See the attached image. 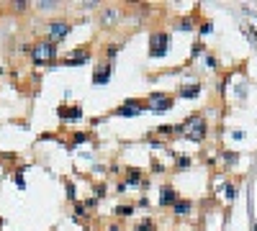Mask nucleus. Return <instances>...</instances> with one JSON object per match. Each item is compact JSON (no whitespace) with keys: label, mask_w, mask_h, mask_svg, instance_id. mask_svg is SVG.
I'll return each mask as SVG.
<instances>
[{"label":"nucleus","mask_w":257,"mask_h":231,"mask_svg":"<svg viewBox=\"0 0 257 231\" xmlns=\"http://www.w3.org/2000/svg\"><path fill=\"white\" fill-rule=\"evenodd\" d=\"M208 131L211 129L203 113H193L183 123H178V136H185L188 141H196V144H203L208 139Z\"/></svg>","instance_id":"1"},{"label":"nucleus","mask_w":257,"mask_h":231,"mask_svg":"<svg viewBox=\"0 0 257 231\" xmlns=\"http://www.w3.org/2000/svg\"><path fill=\"white\" fill-rule=\"evenodd\" d=\"M31 62H34V67L54 65V62H57V44H52L47 39H39L31 49Z\"/></svg>","instance_id":"2"},{"label":"nucleus","mask_w":257,"mask_h":231,"mask_svg":"<svg viewBox=\"0 0 257 231\" xmlns=\"http://www.w3.org/2000/svg\"><path fill=\"white\" fill-rule=\"evenodd\" d=\"M70 31H72V23L67 18H54V21L47 23V29H44V39L52 41V44H62L70 36Z\"/></svg>","instance_id":"3"},{"label":"nucleus","mask_w":257,"mask_h":231,"mask_svg":"<svg viewBox=\"0 0 257 231\" xmlns=\"http://www.w3.org/2000/svg\"><path fill=\"white\" fill-rule=\"evenodd\" d=\"M147 108L152 113H165V111H172L175 108V95L170 93H149L147 95Z\"/></svg>","instance_id":"4"},{"label":"nucleus","mask_w":257,"mask_h":231,"mask_svg":"<svg viewBox=\"0 0 257 231\" xmlns=\"http://www.w3.org/2000/svg\"><path fill=\"white\" fill-rule=\"evenodd\" d=\"M170 51V33L167 31H152L149 33V57L157 59V57H165Z\"/></svg>","instance_id":"5"},{"label":"nucleus","mask_w":257,"mask_h":231,"mask_svg":"<svg viewBox=\"0 0 257 231\" xmlns=\"http://www.w3.org/2000/svg\"><path fill=\"white\" fill-rule=\"evenodd\" d=\"M124 18V8L121 5H103L98 13V23L100 29H116Z\"/></svg>","instance_id":"6"},{"label":"nucleus","mask_w":257,"mask_h":231,"mask_svg":"<svg viewBox=\"0 0 257 231\" xmlns=\"http://www.w3.org/2000/svg\"><path fill=\"white\" fill-rule=\"evenodd\" d=\"M90 59H93V49H90V44H85V47H75L67 57H62V65L64 67H80Z\"/></svg>","instance_id":"7"},{"label":"nucleus","mask_w":257,"mask_h":231,"mask_svg":"<svg viewBox=\"0 0 257 231\" xmlns=\"http://www.w3.org/2000/svg\"><path fill=\"white\" fill-rule=\"evenodd\" d=\"M142 111H149L147 108V98H128V100H124L111 116H139Z\"/></svg>","instance_id":"8"},{"label":"nucleus","mask_w":257,"mask_h":231,"mask_svg":"<svg viewBox=\"0 0 257 231\" xmlns=\"http://www.w3.org/2000/svg\"><path fill=\"white\" fill-rule=\"evenodd\" d=\"M124 182L128 185V188H147V185H149V177H147L144 170H139V167H126L124 170Z\"/></svg>","instance_id":"9"},{"label":"nucleus","mask_w":257,"mask_h":231,"mask_svg":"<svg viewBox=\"0 0 257 231\" xmlns=\"http://www.w3.org/2000/svg\"><path fill=\"white\" fill-rule=\"evenodd\" d=\"M180 200V195H178V190L172 188L170 182H162L160 185V208H165V211H172V206H175V203Z\"/></svg>","instance_id":"10"},{"label":"nucleus","mask_w":257,"mask_h":231,"mask_svg":"<svg viewBox=\"0 0 257 231\" xmlns=\"http://www.w3.org/2000/svg\"><path fill=\"white\" fill-rule=\"evenodd\" d=\"M193 208H196V206H193V200H188V198L183 200V198H180V200L175 203V206H172V216H175L178 221L190 218V216H193Z\"/></svg>","instance_id":"11"},{"label":"nucleus","mask_w":257,"mask_h":231,"mask_svg":"<svg viewBox=\"0 0 257 231\" xmlns=\"http://www.w3.org/2000/svg\"><path fill=\"white\" fill-rule=\"evenodd\" d=\"M57 116L62 121H80L82 118V105H59Z\"/></svg>","instance_id":"12"},{"label":"nucleus","mask_w":257,"mask_h":231,"mask_svg":"<svg viewBox=\"0 0 257 231\" xmlns=\"http://www.w3.org/2000/svg\"><path fill=\"white\" fill-rule=\"evenodd\" d=\"M108 80H111V65H103V62H100V65L93 69V85H106Z\"/></svg>","instance_id":"13"},{"label":"nucleus","mask_w":257,"mask_h":231,"mask_svg":"<svg viewBox=\"0 0 257 231\" xmlns=\"http://www.w3.org/2000/svg\"><path fill=\"white\" fill-rule=\"evenodd\" d=\"M136 213V206H131V203H121V206L113 208V218L116 221H124V218H131Z\"/></svg>","instance_id":"14"},{"label":"nucleus","mask_w":257,"mask_h":231,"mask_svg":"<svg viewBox=\"0 0 257 231\" xmlns=\"http://www.w3.org/2000/svg\"><path fill=\"white\" fill-rule=\"evenodd\" d=\"M201 87H203L201 82H193V85H183V87H180V90H178L175 95H178V98H188V100H190V98H198V95H201Z\"/></svg>","instance_id":"15"},{"label":"nucleus","mask_w":257,"mask_h":231,"mask_svg":"<svg viewBox=\"0 0 257 231\" xmlns=\"http://www.w3.org/2000/svg\"><path fill=\"white\" fill-rule=\"evenodd\" d=\"M193 167V159L185 154H175V165H172V172H185Z\"/></svg>","instance_id":"16"},{"label":"nucleus","mask_w":257,"mask_h":231,"mask_svg":"<svg viewBox=\"0 0 257 231\" xmlns=\"http://www.w3.org/2000/svg\"><path fill=\"white\" fill-rule=\"evenodd\" d=\"M134 231H157V221H154L152 216H144L134 224Z\"/></svg>","instance_id":"17"},{"label":"nucleus","mask_w":257,"mask_h":231,"mask_svg":"<svg viewBox=\"0 0 257 231\" xmlns=\"http://www.w3.org/2000/svg\"><path fill=\"white\" fill-rule=\"evenodd\" d=\"M121 47L124 44H116V41H111V44H106V49H103V57H106V62L111 65V62L116 59V54L121 51Z\"/></svg>","instance_id":"18"},{"label":"nucleus","mask_w":257,"mask_h":231,"mask_svg":"<svg viewBox=\"0 0 257 231\" xmlns=\"http://www.w3.org/2000/svg\"><path fill=\"white\" fill-rule=\"evenodd\" d=\"M93 139V134L90 131H77V134H72V144H85V141H90ZM70 144V147H72Z\"/></svg>","instance_id":"19"},{"label":"nucleus","mask_w":257,"mask_h":231,"mask_svg":"<svg viewBox=\"0 0 257 231\" xmlns=\"http://www.w3.org/2000/svg\"><path fill=\"white\" fill-rule=\"evenodd\" d=\"M36 8L44 11V13H52V11H57V8H59V3H54V0H41V3H36Z\"/></svg>","instance_id":"20"},{"label":"nucleus","mask_w":257,"mask_h":231,"mask_svg":"<svg viewBox=\"0 0 257 231\" xmlns=\"http://www.w3.org/2000/svg\"><path fill=\"white\" fill-rule=\"evenodd\" d=\"M221 162L226 167H234L237 162H239V154H234V152H221Z\"/></svg>","instance_id":"21"},{"label":"nucleus","mask_w":257,"mask_h":231,"mask_svg":"<svg viewBox=\"0 0 257 231\" xmlns=\"http://www.w3.org/2000/svg\"><path fill=\"white\" fill-rule=\"evenodd\" d=\"M103 231H126V229H124V221L111 218V221H106V224H103Z\"/></svg>","instance_id":"22"},{"label":"nucleus","mask_w":257,"mask_h":231,"mask_svg":"<svg viewBox=\"0 0 257 231\" xmlns=\"http://www.w3.org/2000/svg\"><path fill=\"white\" fill-rule=\"evenodd\" d=\"M64 188H67V200L77 203V190H75V185H72V180H67V177H64Z\"/></svg>","instance_id":"23"},{"label":"nucleus","mask_w":257,"mask_h":231,"mask_svg":"<svg viewBox=\"0 0 257 231\" xmlns=\"http://www.w3.org/2000/svg\"><path fill=\"white\" fill-rule=\"evenodd\" d=\"M93 190H95V198L100 200V198H106V195H108V185L106 182H95Z\"/></svg>","instance_id":"24"},{"label":"nucleus","mask_w":257,"mask_h":231,"mask_svg":"<svg viewBox=\"0 0 257 231\" xmlns=\"http://www.w3.org/2000/svg\"><path fill=\"white\" fill-rule=\"evenodd\" d=\"M175 29H178V31H190V29H193V18H190V16H185V18H180Z\"/></svg>","instance_id":"25"},{"label":"nucleus","mask_w":257,"mask_h":231,"mask_svg":"<svg viewBox=\"0 0 257 231\" xmlns=\"http://www.w3.org/2000/svg\"><path fill=\"white\" fill-rule=\"evenodd\" d=\"M11 5H13V11H16V13H26L31 3H29V0H16V3H11Z\"/></svg>","instance_id":"26"},{"label":"nucleus","mask_w":257,"mask_h":231,"mask_svg":"<svg viewBox=\"0 0 257 231\" xmlns=\"http://www.w3.org/2000/svg\"><path fill=\"white\" fill-rule=\"evenodd\" d=\"M203 65H206L208 69H219V59H216L214 54H206V57H203Z\"/></svg>","instance_id":"27"},{"label":"nucleus","mask_w":257,"mask_h":231,"mask_svg":"<svg viewBox=\"0 0 257 231\" xmlns=\"http://www.w3.org/2000/svg\"><path fill=\"white\" fill-rule=\"evenodd\" d=\"M221 190H224V198H226V200H234V195H237V193H234V185H232V182H224V188H221Z\"/></svg>","instance_id":"28"},{"label":"nucleus","mask_w":257,"mask_h":231,"mask_svg":"<svg viewBox=\"0 0 257 231\" xmlns=\"http://www.w3.org/2000/svg\"><path fill=\"white\" fill-rule=\"evenodd\" d=\"M152 172H154V175H162V172H165V167L160 165V159H152Z\"/></svg>","instance_id":"29"},{"label":"nucleus","mask_w":257,"mask_h":231,"mask_svg":"<svg viewBox=\"0 0 257 231\" xmlns=\"http://www.w3.org/2000/svg\"><path fill=\"white\" fill-rule=\"evenodd\" d=\"M201 51H203V44H201V41H198V44H193V59H196Z\"/></svg>","instance_id":"30"},{"label":"nucleus","mask_w":257,"mask_h":231,"mask_svg":"<svg viewBox=\"0 0 257 231\" xmlns=\"http://www.w3.org/2000/svg\"><path fill=\"white\" fill-rule=\"evenodd\" d=\"M201 33H203V36H206V33H211V21H203V23H201Z\"/></svg>","instance_id":"31"},{"label":"nucleus","mask_w":257,"mask_h":231,"mask_svg":"<svg viewBox=\"0 0 257 231\" xmlns=\"http://www.w3.org/2000/svg\"><path fill=\"white\" fill-rule=\"evenodd\" d=\"M126 190H128V185H126L124 180H121V182H118V185H116V193H126Z\"/></svg>","instance_id":"32"},{"label":"nucleus","mask_w":257,"mask_h":231,"mask_svg":"<svg viewBox=\"0 0 257 231\" xmlns=\"http://www.w3.org/2000/svg\"><path fill=\"white\" fill-rule=\"evenodd\" d=\"M16 185H18V188H21V190L26 188V185H23V177H21V172H16Z\"/></svg>","instance_id":"33"},{"label":"nucleus","mask_w":257,"mask_h":231,"mask_svg":"<svg viewBox=\"0 0 257 231\" xmlns=\"http://www.w3.org/2000/svg\"><path fill=\"white\" fill-rule=\"evenodd\" d=\"M136 206H139V208H147V206H149V200H147V195H142V198H139V203H136Z\"/></svg>","instance_id":"34"},{"label":"nucleus","mask_w":257,"mask_h":231,"mask_svg":"<svg viewBox=\"0 0 257 231\" xmlns=\"http://www.w3.org/2000/svg\"><path fill=\"white\" fill-rule=\"evenodd\" d=\"M172 231H183V229H172Z\"/></svg>","instance_id":"35"}]
</instances>
